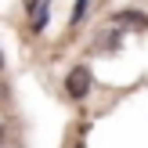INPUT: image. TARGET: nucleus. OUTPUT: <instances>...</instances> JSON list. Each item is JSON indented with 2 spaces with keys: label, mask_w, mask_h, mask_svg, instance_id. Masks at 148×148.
I'll return each instance as SVG.
<instances>
[{
  "label": "nucleus",
  "mask_w": 148,
  "mask_h": 148,
  "mask_svg": "<svg viewBox=\"0 0 148 148\" xmlns=\"http://www.w3.org/2000/svg\"><path fill=\"white\" fill-rule=\"evenodd\" d=\"M0 137H4V127H0Z\"/></svg>",
  "instance_id": "5"
},
{
  "label": "nucleus",
  "mask_w": 148,
  "mask_h": 148,
  "mask_svg": "<svg viewBox=\"0 0 148 148\" xmlns=\"http://www.w3.org/2000/svg\"><path fill=\"white\" fill-rule=\"evenodd\" d=\"M0 69H4V54H0Z\"/></svg>",
  "instance_id": "4"
},
{
  "label": "nucleus",
  "mask_w": 148,
  "mask_h": 148,
  "mask_svg": "<svg viewBox=\"0 0 148 148\" xmlns=\"http://www.w3.org/2000/svg\"><path fill=\"white\" fill-rule=\"evenodd\" d=\"M119 22H127V25H137V29L148 25V18H145V14H137V11H123V14H119Z\"/></svg>",
  "instance_id": "2"
},
{
  "label": "nucleus",
  "mask_w": 148,
  "mask_h": 148,
  "mask_svg": "<svg viewBox=\"0 0 148 148\" xmlns=\"http://www.w3.org/2000/svg\"><path fill=\"white\" fill-rule=\"evenodd\" d=\"M65 94H69L72 101H79V98L90 94V69H87V65H72V72L65 76Z\"/></svg>",
  "instance_id": "1"
},
{
  "label": "nucleus",
  "mask_w": 148,
  "mask_h": 148,
  "mask_svg": "<svg viewBox=\"0 0 148 148\" xmlns=\"http://www.w3.org/2000/svg\"><path fill=\"white\" fill-rule=\"evenodd\" d=\"M43 22H47V4H36V11H33V25L40 29Z\"/></svg>",
  "instance_id": "3"
}]
</instances>
